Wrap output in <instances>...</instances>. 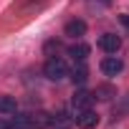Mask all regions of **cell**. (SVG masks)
<instances>
[{"label":"cell","mask_w":129,"mask_h":129,"mask_svg":"<svg viewBox=\"0 0 129 129\" xmlns=\"http://www.w3.org/2000/svg\"><path fill=\"white\" fill-rule=\"evenodd\" d=\"M63 33L71 36V38H81V36L86 33V23H84V20H69L66 28H63Z\"/></svg>","instance_id":"8992f818"},{"label":"cell","mask_w":129,"mask_h":129,"mask_svg":"<svg viewBox=\"0 0 129 129\" xmlns=\"http://www.w3.org/2000/svg\"><path fill=\"white\" fill-rule=\"evenodd\" d=\"M119 20H121V23H124V25L129 28V15H119Z\"/></svg>","instance_id":"7c38bea8"},{"label":"cell","mask_w":129,"mask_h":129,"mask_svg":"<svg viewBox=\"0 0 129 129\" xmlns=\"http://www.w3.org/2000/svg\"><path fill=\"white\" fill-rule=\"evenodd\" d=\"M89 53H91V48H89L86 43H74V46L69 48V56H71L74 61H79V63H84Z\"/></svg>","instance_id":"52a82bcc"},{"label":"cell","mask_w":129,"mask_h":129,"mask_svg":"<svg viewBox=\"0 0 129 129\" xmlns=\"http://www.w3.org/2000/svg\"><path fill=\"white\" fill-rule=\"evenodd\" d=\"M51 126V116L46 111H28L10 121V129H46Z\"/></svg>","instance_id":"6da1fadb"},{"label":"cell","mask_w":129,"mask_h":129,"mask_svg":"<svg viewBox=\"0 0 129 129\" xmlns=\"http://www.w3.org/2000/svg\"><path fill=\"white\" fill-rule=\"evenodd\" d=\"M76 126L81 129H96L99 126V114L94 109H81L76 111Z\"/></svg>","instance_id":"3957f363"},{"label":"cell","mask_w":129,"mask_h":129,"mask_svg":"<svg viewBox=\"0 0 129 129\" xmlns=\"http://www.w3.org/2000/svg\"><path fill=\"white\" fill-rule=\"evenodd\" d=\"M121 69H124V63L116 56H106L101 61V74H106V76H116V74H121Z\"/></svg>","instance_id":"5b68a950"},{"label":"cell","mask_w":129,"mask_h":129,"mask_svg":"<svg viewBox=\"0 0 129 129\" xmlns=\"http://www.w3.org/2000/svg\"><path fill=\"white\" fill-rule=\"evenodd\" d=\"M91 3H96V0H91ZM99 3H109V0H99Z\"/></svg>","instance_id":"4fadbf2b"},{"label":"cell","mask_w":129,"mask_h":129,"mask_svg":"<svg viewBox=\"0 0 129 129\" xmlns=\"http://www.w3.org/2000/svg\"><path fill=\"white\" fill-rule=\"evenodd\" d=\"M15 111H18V101H15V96L0 94V114H15Z\"/></svg>","instance_id":"9c48e42d"},{"label":"cell","mask_w":129,"mask_h":129,"mask_svg":"<svg viewBox=\"0 0 129 129\" xmlns=\"http://www.w3.org/2000/svg\"><path fill=\"white\" fill-rule=\"evenodd\" d=\"M96 96H99V99H111V96H114V89H111V86H99V89H96Z\"/></svg>","instance_id":"8fae6325"},{"label":"cell","mask_w":129,"mask_h":129,"mask_svg":"<svg viewBox=\"0 0 129 129\" xmlns=\"http://www.w3.org/2000/svg\"><path fill=\"white\" fill-rule=\"evenodd\" d=\"M99 48L106 51V53H116V51L121 48V38L114 36V33H104V36L99 38Z\"/></svg>","instance_id":"277c9868"},{"label":"cell","mask_w":129,"mask_h":129,"mask_svg":"<svg viewBox=\"0 0 129 129\" xmlns=\"http://www.w3.org/2000/svg\"><path fill=\"white\" fill-rule=\"evenodd\" d=\"M43 74H46V79H51V81L63 79V76L69 74L66 61H63V58H58V56H51V58L46 61V66H43Z\"/></svg>","instance_id":"7a4b0ae2"},{"label":"cell","mask_w":129,"mask_h":129,"mask_svg":"<svg viewBox=\"0 0 129 129\" xmlns=\"http://www.w3.org/2000/svg\"><path fill=\"white\" fill-rule=\"evenodd\" d=\"M91 101H94V94H89V91H79L76 96H74V109L76 111H81V109H91Z\"/></svg>","instance_id":"ba28073f"},{"label":"cell","mask_w":129,"mask_h":129,"mask_svg":"<svg viewBox=\"0 0 129 129\" xmlns=\"http://www.w3.org/2000/svg\"><path fill=\"white\" fill-rule=\"evenodd\" d=\"M71 79H74V84H84V81L89 79V71H86V66H84V63H79V66L71 71Z\"/></svg>","instance_id":"30bf717a"}]
</instances>
